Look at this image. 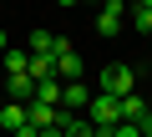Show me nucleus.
<instances>
[{"instance_id": "7", "label": "nucleus", "mask_w": 152, "mask_h": 137, "mask_svg": "<svg viewBox=\"0 0 152 137\" xmlns=\"http://www.w3.org/2000/svg\"><path fill=\"white\" fill-rule=\"evenodd\" d=\"M26 122H31L36 132H46V127H61V107H51V102H31V107H26Z\"/></svg>"}, {"instance_id": "11", "label": "nucleus", "mask_w": 152, "mask_h": 137, "mask_svg": "<svg viewBox=\"0 0 152 137\" xmlns=\"http://www.w3.org/2000/svg\"><path fill=\"white\" fill-rule=\"evenodd\" d=\"M56 46H61L56 31H31V56H56Z\"/></svg>"}, {"instance_id": "14", "label": "nucleus", "mask_w": 152, "mask_h": 137, "mask_svg": "<svg viewBox=\"0 0 152 137\" xmlns=\"http://www.w3.org/2000/svg\"><path fill=\"white\" fill-rule=\"evenodd\" d=\"M61 86H66V81H36V102H51V107H61Z\"/></svg>"}, {"instance_id": "9", "label": "nucleus", "mask_w": 152, "mask_h": 137, "mask_svg": "<svg viewBox=\"0 0 152 137\" xmlns=\"http://www.w3.org/2000/svg\"><path fill=\"white\" fill-rule=\"evenodd\" d=\"M122 122H137V127H147V97H122Z\"/></svg>"}, {"instance_id": "19", "label": "nucleus", "mask_w": 152, "mask_h": 137, "mask_svg": "<svg viewBox=\"0 0 152 137\" xmlns=\"http://www.w3.org/2000/svg\"><path fill=\"white\" fill-rule=\"evenodd\" d=\"M142 137H152V117H147V127H142Z\"/></svg>"}, {"instance_id": "17", "label": "nucleus", "mask_w": 152, "mask_h": 137, "mask_svg": "<svg viewBox=\"0 0 152 137\" xmlns=\"http://www.w3.org/2000/svg\"><path fill=\"white\" fill-rule=\"evenodd\" d=\"M5 51H10V46H5V26H0V56H5Z\"/></svg>"}, {"instance_id": "4", "label": "nucleus", "mask_w": 152, "mask_h": 137, "mask_svg": "<svg viewBox=\"0 0 152 137\" xmlns=\"http://www.w3.org/2000/svg\"><path fill=\"white\" fill-rule=\"evenodd\" d=\"M91 97H96V92H91L86 81H66V86H61V112H86Z\"/></svg>"}, {"instance_id": "6", "label": "nucleus", "mask_w": 152, "mask_h": 137, "mask_svg": "<svg viewBox=\"0 0 152 137\" xmlns=\"http://www.w3.org/2000/svg\"><path fill=\"white\" fill-rule=\"evenodd\" d=\"M5 102H20V107H31L36 102V81H31V71H20V76H5Z\"/></svg>"}, {"instance_id": "2", "label": "nucleus", "mask_w": 152, "mask_h": 137, "mask_svg": "<svg viewBox=\"0 0 152 137\" xmlns=\"http://www.w3.org/2000/svg\"><path fill=\"white\" fill-rule=\"evenodd\" d=\"M86 122H91V127H117V122H122V102L107 97V92H96L91 107H86Z\"/></svg>"}, {"instance_id": "8", "label": "nucleus", "mask_w": 152, "mask_h": 137, "mask_svg": "<svg viewBox=\"0 0 152 137\" xmlns=\"http://www.w3.org/2000/svg\"><path fill=\"white\" fill-rule=\"evenodd\" d=\"M20 127H26V107H20V102H5V107H0V132L15 137Z\"/></svg>"}, {"instance_id": "18", "label": "nucleus", "mask_w": 152, "mask_h": 137, "mask_svg": "<svg viewBox=\"0 0 152 137\" xmlns=\"http://www.w3.org/2000/svg\"><path fill=\"white\" fill-rule=\"evenodd\" d=\"M117 127H122V122H117ZM96 137H112V127H96Z\"/></svg>"}, {"instance_id": "15", "label": "nucleus", "mask_w": 152, "mask_h": 137, "mask_svg": "<svg viewBox=\"0 0 152 137\" xmlns=\"http://www.w3.org/2000/svg\"><path fill=\"white\" fill-rule=\"evenodd\" d=\"M112 137H142V127L137 122H122V127H112Z\"/></svg>"}, {"instance_id": "5", "label": "nucleus", "mask_w": 152, "mask_h": 137, "mask_svg": "<svg viewBox=\"0 0 152 137\" xmlns=\"http://www.w3.org/2000/svg\"><path fill=\"white\" fill-rule=\"evenodd\" d=\"M122 26H127V0H107L102 15H96V31H102V36H117Z\"/></svg>"}, {"instance_id": "1", "label": "nucleus", "mask_w": 152, "mask_h": 137, "mask_svg": "<svg viewBox=\"0 0 152 137\" xmlns=\"http://www.w3.org/2000/svg\"><path fill=\"white\" fill-rule=\"evenodd\" d=\"M102 92H107V97H117V102H122V97H132V92H137V71H132L127 61H112L107 71H102Z\"/></svg>"}, {"instance_id": "3", "label": "nucleus", "mask_w": 152, "mask_h": 137, "mask_svg": "<svg viewBox=\"0 0 152 137\" xmlns=\"http://www.w3.org/2000/svg\"><path fill=\"white\" fill-rule=\"evenodd\" d=\"M81 71H86L81 56H76V51H71V41L61 36V46H56V76H61V81H81Z\"/></svg>"}, {"instance_id": "22", "label": "nucleus", "mask_w": 152, "mask_h": 137, "mask_svg": "<svg viewBox=\"0 0 152 137\" xmlns=\"http://www.w3.org/2000/svg\"><path fill=\"white\" fill-rule=\"evenodd\" d=\"M137 5H152V0H137Z\"/></svg>"}, {"instance_id": "25", "label": "nucleus", "mask_w": 152, "mask_h": 137, "mask_svg": "<svg viewBox=\"0 0 152 137\" xmlns=\"http://www.w3.org/2000/svg\"><path fill=\"white\" fill-rule=\"evenodd\" d=\"M147 41H152V36H147Z\"/></svg>"}, {"instance_id": "20", "label": "nucleus", "mask_w": 152, "mask_h": 137, "mask_svg": "<svg viewBox=\"0 0 152 137\" xmlns=\"http://www.w3.org/2000/svg\"><path fill=\"white\" fill-rule=\"evenodd\" d=\"M56 5H76V0H56Z\"/></svg>"}, {"instance_id": "13", "label": "nucleus", "mask_w": 152, "mask_h": 137, "mask_svg": "<svg viewBox=\"0 0 152 137\" xmlns=\"http://www.w3.org/2000/svg\"><path fill=\"white\" fill-rule=\"evenodd\" d=\"M127 21H132V31H137V36H152V5H132V10H127Z\"/></svg>"}, {"instance_id": "10", "label": "nucleus", "mask_w": 152, "mask_h": 137, "mask_svg": "<svg viewBox=\"0 0 152 137\" xmlns=\"http://www.w3.org/2000/svg\"><path fill=\"white\" fill-rule=\"evenodd\" d=\"M0 66H5V76H20V71H31V51H20V46H10L5 56H0Z\"/></svg>"}, {"instance_id": "23", "label": "nucleus", "mask_w": 152, "mask_h": 137, "mask_svg": "<svg viewBox=\"0 0 152 137\" xmlns=\"http://www.w3.org/2000/svg\"><path fill=\"white\" fill-rule=\"evenodd\" d=\"M0 107H5V92H0Z\"/></svg>"}, {"instance_id": "16", "label": "nucleus", "mask_w": 152, "mask_h": 137, "mask_svg": "<svg viewBox=\"0 0 152 137\" xmlns=\"http://www.w3.org/2000/svg\"><path fill=\"white\" fill-rule=\"evenodd\" d=\"M36 137H61V127H46V132H36Z\"/></svg>"}, {"instance_id": "24", "label": "nucleus", "mask_w": 152, "mask_h": 137, "mask_svg": "<svg viewBox=\"0 0 152 137\" xmlns=\"http://www.w3.org/2000/svg\"><path fill=\"white\" fill-rule=\"evenodd\" d=\"M127 5H137V0H127Z\"/></svg>"}, {"instance_id": "12", "label": "nucleus", "mask_w": 152, "mask_h": 137, "mask_svg": "<svg viewBox=\"0 0 152 137\" xmlns=\"http://www.w3.org/2000/svg\"><path fill=\"white\" fill-rule=\"evenodd\" d=\"M31 81H61L56 76V56H31Z\"/></svg>"}, {"instance_id": "21", "label": "nucleus", "mask_w": 152, "mask_h": 137, "mask_svg": "<svg viewBox=\"0 0 152 137\" xmlns=\"http://www.w3.org/2000/svg\"><path fill=\"white\" fill-rule=\"evenodd\" d=\"M147 117H152V97H147Z\"/></svg>"}]
</instances>
